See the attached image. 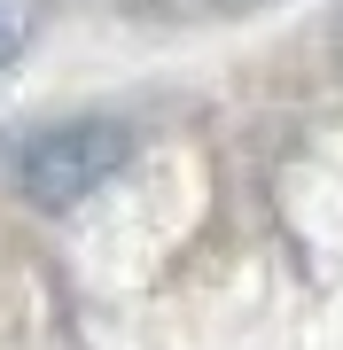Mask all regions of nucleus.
Listing matches in <instances>:
<instances>
[{"mask_svg":"<svg viewBox=\"0 0 343 350\" xmlns=\"http://www.w3.org/2000/svg\"><path fill=\"white\" fill-rule=\"evenodd\" d=\"M125 156H133V133L117 125V117L55 125V133H39L24 148V195L39 202V211H71V202H86Z\"/></svg>","mask_w":343,"mask_h":350,"instance_id":"1","label":"nucleus"},{"mask_svg":"<svg viewBox=\"0 0 343 350\" xmlns=\"http://www.w3.org/2000/svg\"><path fill=\"white\" fill-rule=\"evenodd\" d=\"M24 39H31V0H0V70L24 55Z\"/></svg>","mask_w":343,"mask_h":350,"instance_id":"2","label":"nucleus"}]
</instances>
